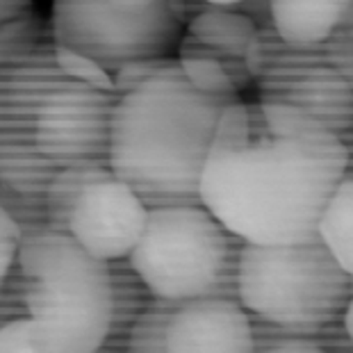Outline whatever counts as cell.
I'll return each mask as SVG.
<instances>
[{
    "label": "cell",
    "instance_id": "obj_1",
    "mask_svg": "<svg viewBox=\"0 0 353 353\" xmlns=\"http://www.w3.org/2000/svg\"><path fill=\"white\" fill-rule=\"evenodd\" d=\"M351 157L333 130L285 103H230L201 180V201L246 242L290 244L319 232Z\"/></svg>",
    "mask_w": 353,
    "mask_h": 353
},
{
    "label": "cell",
    "instance_id": "obj_12",
    "mask_svg": "<svg viewBox=\"0 0 353 353\" xmlns=\"http://www.w3.org/2000/svg\"><path fill=\"white\" fill-rule=\"evenodd\" d=\"M276 32L292 46L328 39L342 23L351 0H269Z\"/></svg>",
    "mask_w": 353,
    "mask_h": 353
},
{
    "label": "cell",
    "instance_id": "obj_21",
    "mask_svg": "<svg viewBox=\"0 0 353 353\" xmlns=\"http://www.w3.org/2000/svg\"><path fill=\"white\" fill-rule=\"evenodd\" d=\"M167 7L176 17L178 23L183 28H187L194 19L201 17L203 12L212 10L214 5H210L208 0H167Z\"/></svg>",
    "mask_w": 353,
    "mask_h": 353
},
{
    "label": "cell",
    "instance_id": "obj_19",
    "mask_svg": "<svg viewBox=\"0 0 353 353\" xmlns=\"http://www.w3.org/2000/svg\"><path fill=\"white\" fill-rule=\"evenodd\" d=\"M0 351L3 353H39L32 324L28 317L0 321Z\"/></svg>",
    "mask_w": 353,
    "mask_h": 353
},
{
    "label": "cell",
    "instance_id": "obj_15",
    "mask_svg": "<svg viewBox=\"0 0 353 353\" xmlns=\"http://www.w3.org/2000/svg\"><path fill=\"white\" fill-rule=\"evenodd\" d=\"M319 237L353 276V174L337 185L319 221Z\"/></svg>",
    "mask_w": 353,
    "mask_h": 353
},
{
    "label": "cell",
    "instance_id": "obj_16",
    "mask_svg": "<svg viewBox=\"0 0 353 353\" xmlns=\"http://www.w3.org/2000/svg\"><path fill=\"white\" fill-rule=\"evenodd\" d=\"M178 301L153 296L130 330L128 351L132 353H169V328L178 310Z\"/></svg>",
    "mask_w": 353,
    "mask_h": 353
},
{
    "label": "cell",
    "instance_id": "obj_22",
    "mask_svg": "<svg viewBox=\"0 0 353 353\" xmlns=\"http://www.w3.org/2000/svg\"><path fill=\"white\" fill-rule=\"evenodd\" d=\"M34 10V0H0V21H10Z\"/></svg>",
    "mask_w": 353,
    "mask_h": 353
},
{
    "label": "cell",
    "instance_id": "obj_10",
    "mask_svg": "<svg viewBox=\"0 0 353 353\" xmlns=\"http://www.w3.org/2000/svg\"><path fill=\"white\" fill-rule=\"evenodd\" d=\"M148 212L151 208L144 199L110 171L80 196L69 232L101 260L130 258L146 230Z\"/></svg>",
    "mask_w": 353,
    "mask_h": 353
},
{
    "label": "cell",
    "instance_id": "obj_17",
    "mask_svg": "<svg viewBox=\"0 0 353 353\" xmlns=\"http://www.w3.org/2000/svg\"><path fill=\"white\" fill-rule=\"evenodd\" d=\"M46 43H55L52 23L37 10L23 17L0 21V57L19 55V52L34 50Z\"/></svg>",
    "mask_w": 353,
    "mask_h": 353
},
{
    "label": "cell",
    "instance_id": "obj_11",
    "mask_svg": "<svg viewBox=\"0 0 353 353\" xmlns=\"http://www.w3.org/2000/svg\"><path fill=\"white\" fill-rule=\"evenodd\" d=\"M253 321L239 299L201 296L178 305L169 353H251Z\"/></svg>",
    "mask_w": 353,
    "mask_h": 353
},
{
    "label": "cell",
    "instance_id": "obj_18",
    "mask_svg": "<svg viewBox=\"0 0 353 353\" xmlns=\"http://www.w3.org/2000/svg\"><path fill=\"white\" fill-rule=\"evenodd\" d=\"M171 73H185L178 55H162V57H144L128 62L114 73V87L117 94L123 96L139 87L141 82H148L160 76H171Z\"/></svg>",
    "mask_w": 353,
    "mask_h": 353
},
{
    "label": "cell",
    "instance_id": "obj_5",
    "mask_svg": "<svg viewBox=\"0 0 353 353\" xmlns=\"http://www.w3.org/2000/svg\"><path fill=\"white\" fill-rule=\"evenodd\" d=\"M353 276L317 235L290 244L244 242L239 301L253 317L301 330L342 326Z\"/></svg>",
    "mask_w": 353,
    "mask_h": 353
},
{
    "label": "cell",
    "instance_id": "obj_24",
    "mask_svg": "<svg viewBox=\"0 0 353 353\" xmlns=\"http://www.w3.org/2000/svg\"><path fill=\"white\" fill-rule=\"evenodd\" d=\"M342 324H344V330H347L349 340L353 342V296L347 305V310H344V314H342Z\"/></svg>",
    "mask_w": 353,
    "mask_h": 353
},
{
    "label": "cell",
    "instance_id": "obj_25",
    "mask_svg": "<svg viewBox=\"0 0 353 353\" xmlns=\"http://www.w3.org/2000/svg\"><path fill=\"white\" fill-rule=\"evenodd\" d=\"M208 3L214 7H226V10H239L246 0H208Z\"/></svg>",
    "mask_w": 353,
    "mask_h": 353
},
{
    "label": "cell",
    "instance_id": "obj_14",
    "mask_svg": "<svg viewBox=\"0 0 353 353\" xmlns=\"http://www.w3.org/2000/svg\"><path fill=\"white\" fill-rule=\"evenodd\" d=\"M110 171L112 167H108V164H76V167H66L59 171L52 178L46 194L48 228L57 232H69L71 214L76 210L80 196L85 194L89 185L103 176H108Z\"/></svg>",
    "mask_w": 353,
    "mask_h": 353
},
{
    "label": "cell",
    "instance_id": "obj_23",
    "mask_svg": "<svg viewBox=\"0 0 353 353\" xmlns=\"http://www.w3.org/2000/svg\"><path fill=\"white\" fill-rule=\"evenodd\" d=\"M110 3L117 5V7H121V10L137 12V10H146V7L160 3V0H110Z\"/></svg>",
    "mask_w": 353,
    "mask_h": 353
},
{
    "label": "cell",
    "instance_id": "obj_9",
    "mask_svg": "<svg viewBox=\"0 0 353 353\" xmlns=\"http://www.w3.org/2000/svg\"><path fill=\"white\" fill-rule=\"evenodd\" d=\"M258 26L239 10L212 7L185 28L178 59L194 87L212 96L237 99L255 85L249 50Z\"/></svg>",
    "mask_w": 353,
    "mask_h": 353
},
{
    "label": "cell",
    "instance_id": "obj_13",
    "mask_svg": "<svg viewBox=\"0 0 353 353\" xmlns=\"http://www.w3.org/2000/svg\"><path fill=\"white\" fill-rule=\"evenodd\" d=\"M108 265L112 281V321L103 349L128 351L134 321L146 310V305L153 301L155 292L148 288V283L134 269L130 258L110 260Z\"/></svg>",
    "mask_w": 353,
    "mask_h": 353
},
{
    "label": "cell",
    "instance_id": "obj_7",
    "mask_svg": "<svg viewBox=\"0 0 353 353\" xmlns=\"http://www.w3.org/2000/svg\"><path fill=\"white\" fill-rule=\"evenodd\" d=\"M249 62L255 99L317 117L347 146L353 174V0L335 32L319 43L292 46L276 28H260Z\"/></svg>",
    "mask_w": 353,
    "mask_h": 353
},
{
    "label": "cell",
    "instance_id": "obj_8",
    "mask_svg": "<svg viewBox=\"0 0 353 353\" xmlns=\"http://www.w3.org/2000/svg\"><path fill=\"white\" fill-rule=\"evenodd\" d=\"M55 41L92 57L112 76L128 62L176 55L185 28L160 0L146 10H121L110 0H52Z\"/></svg>",
    "mask_w": 353,
    "mask_h": 353
},
{
    "label": "cell",
    "instance_id": "obj_3",
    "mask_svg": "<svg viewBox=\"0 0 353 353\" xmlns=\"http://www.w3.org/2000/svg\"><path fill=\"white\" fill-rule=\"evenodd\" d=\"M237 99L201 92L185 73L141 82L119 96L112 114V171L148 208L199 205L216 128Z\"/></svg>",
    "mask_w": 353,
    "mask_h": 353
},
{
    "label": "cell",
    "instance_id": "obj_2",
    "mask_svg": "<svg viewBox=\"0 0 353 353\" xmlns=\"http://www.w3.org/2000/svg\"><path fill=\"white\" fill-rule=\"evenodd\" d=\"M55 43L0 57V210L23 235L48 228L46 194L59 171L110 167L119 94L66 71Z\"/></svg>",
    "mask_w": 353,
    "mask_h": 353
},
{
    "label": "cell",
    "instance_id": "obj_4",
    "mask_svg": "<svg viewBox=\"0 0 353 353\" xmlns=\"http://www.w3.org/2000/svg\"><path fill=\"white\" fill-rule=\"evenodd\" d=\"M0 281V321L28 317L39 353L105 347L112 321L110 265L69 232H26L17 265Z\"/></svg>",
    "mask_w": 353,
    "mask_h": 353
},
{
    "label": "cell",
    "instance_id": "obj_20",
    "mask_svg": "<svg viewBox=\"0 0 353 353\" xmlns=\"http://www.w3.org/2000/svg\"><path fill=\"white\" fill-rule=\"evenodd\" d=\"M23 244V228L10 212L0 210V276L10 274Z\"/></svg>",
    "mask_w": 353,
    "mask_h": 353
},
{
    "label": "cell",
    "instance_id": "obj_6",
    "mask_svg": "<svg viewBox=\"0 0 353 353\" xmlns=\"http://www.w3.org/2000/svg\"><path fill=\"white\" fill-rule=\"evenodd\" d=\"M244 242L203 203L151 208L130 262L157 296L171 301L239 299Z\"/></svg>",
    "mask_w": 353,
    "mask_h": 353
}]
</instances>
